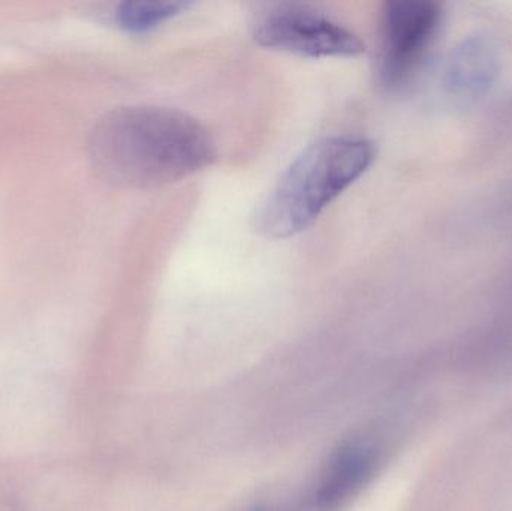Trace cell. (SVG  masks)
<instances>
[{
  "label": "cell",
  "instance_id": "cell-1",
  "mask_svg": "<svg viewBox=\"0 0 512 511\" xmlns=\"http://www.w3.org/2000/svg\"><path fill=\"white\" fill-rule=\"evenodd\" d=\"M87 150L102 179L134 189L185 179L216 158L215 141L198 120L155 105L108 111L90 129Z\"/></svg>",
  "mask_w": 512,
  "mask_h": 511
},
{
  "label": "cell",
  "instance_id": "cell-2",
  "mask_svg": "<svg viewBox=\"0 0 512 511\" xmlns=\"http://www.w3.org/2000/svg\"><path fill=\"white\" fill-rule=\"evenodd\" d=\"M372 141L354 135L322 138L283 171L254 216L259 233L288 239L309 228L375 161Z\"/></svg>",
  "mask_w": 512,
  "mask_h": 511
},
{
  "label": "cell",
  "instance_id": "cell-3",
  "mask_svg": "<svg viewBox=\"0 0 512 511\" xmlns=\"http://www.w3.org/2000/svg\"><path fill=\"white\" fill-rule=\"evenodd\" d=\"M252 35L259 45L304 57H352L363 53L357 33L304 3H279L256 15Z\"/></svg>",
  "mask_w": 512,
  "mask_h": 511
},
{
  "label": "cell",
  "instance_id": "cell-4",
  "mask_svg": "<svg viewBox=\"0 0 512 511\" xmlns=\"http://www.w3.org/2000/svg\"><path fill=\"white\" fill-rule=\"evenodd\" d=\"M442 23V8L429 0H394L382 14L379 78L388 89L405 86L420 68Z\"/></svg>",
  "mask_w": 512,
  "mask_h": 511
},
{
  "label": "cell",
  "instance_id": "cell-5",
  "mask_svg": "<svg viewBox=\"0 0 512 511\" xmlns=\"http://www.w3.org/2000/svg\"><path fill=\"white\" fill-rule=\"evenodd\" d=\"M499 59L490 39L477 36L463 42L451 57L447 83L459 95H480L492 86Z\"/></svg>",
  "mask_w": 512,
  "mask_h": 511
},
{
  "label": "cell",
  "instance_id": "cell-6",
  "mask_svg": "<svg viewBox=\"0 0 512 511\" xmlns=\"http://www.w3.org/2000/svg\"><path fill=\"white\" fill-rule=\"evenodd\" d=\"M191 6L176 0H132L117 6L114 20L129 33H147L158 29Z\"/></svg>",
  "mask_w": 512,
  "mask_h": 511
}]
</instances>
